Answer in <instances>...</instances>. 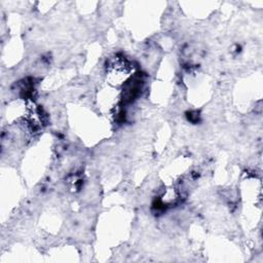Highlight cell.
I'll return each mask as SVG.
<instances>
[{
  "label": "cell",
  "mask_w": 263,
  "mask_h": 263,
  "mask_svg": "<svg viewBox=\"0 0 263 263\" xmlns=\"http://www.w3.org/2000/svg\"><path fill=\"white\" fill-rule=\"evenodd\" d=\"M132 66L124 57H116V59L112 62V64L108 67V74L115 84L122 83L128 77Z\"/></svg>",
  "instance_id": "cell-1"
}]
</instances>
